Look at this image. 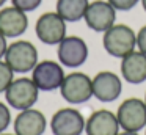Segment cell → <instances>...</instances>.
I'll list each match as a JSON object with an SVG mask.
<instances>
[{
    "label": "cell",
    "mask_w": 146,
    "mask_h": 135,
    "mask_svg": "<svg viewBox=\"0 0 146 135\" xmlns=\"http://www.w3.org/2000/svg\"><path fill=\"white\" fill-rule=\"evenodd\" d=\"M116 118L119 127L127 132H140L146 127V102L138 97H129L118 107Z\"/></svg>",
    "instance_id": "cell-5"
},
{
    "label": "cell",
    "mask_w": 146,
    "mask_h": 135,
    "mask_svg": "<svg viewBox=\"0 0 146 135\" xmlns=\"http://www.w3.org/2000/svg\"><path fill=\"white\" fill-rule=\"evenodd\" d=\"M108 2L111 3V6H113L116 11H129V9H132L140 0H108Z\"/></svg>",
    "instance_id": "cell-20"
},
{
    "label": "cell",
    "mask_w": 146,
    "mask_h": 135,
    "mask_svg": "<svg viewBox=\"0 0 146 135\" xmlns=\"http://www.w3.org/2000/svg\"><path fill=\"white\" fill-rule=\"evenodd\" d=\"M7 47H8V44H7V38L3 36V35L0 33V60L5 57V52H7Z\"/></svg>",
    "instance_id": "cell-22"
},
{
    "label": "cell",
    "mask_w": 146,
    "mask_h": 135,
    "mask_svg": "<svg viewBox=\"0 0 146 135\" xmlns=\"http://www.w3.org/2000/svg\"><path fill=\"white\" fill-rule=\"evenodd\" d=\"M50 129L54 135H82L85 130V118L76 108H60L52 116Z\"/></svg>",
    "instance_id": "cell-9"
},
{
    "label": "cell",
    "mask_w": 146,
    "mask_h": 135,
    "mask_svg": "<svg viewBox=\"0 0 146 135\" xmlns=\"http://www.w3.org/2000/svg\"><path fill=\"white\" fill-rule=\"evenodd\" d=\"M13 80H14V71L7 65V61L0 60V93H5Z\"/></svg>",
    "instance_id": "cell-17"
},
{
    "label": "cell",
    "mask_w": 146,
    "mask_h": 135,
    "mask_svg": "<svg viewBox=\"0 0 146 135\" xmlns=\"http://www.w3.org/2000/svg\"><path fill=\"white\" fill-rule=\"evenodd\" d=\"M145 102H146V96H145Z\"/></svg>",
    "instance_id": "cell-27"
},
{
    "label": "cell",
    "mask_w": 146,
    "mask_h": 135,
    "mask_svg": "<svg viewBox=\"0 0 146 135\" xmlns=\"http://www.w3.org/2000/svg\"><path fill=\"white\" fill-rule=\"evenodd\" d=\"M39 97V90L35 85L32 78L21 77L14 78L10 83V86L5 91V99H7L8 105H11L16 110H27L32 108Z\"/></svg>",
    "instance_id": "cell-3"
},
{
    "label": "cell",
    "mask_w": 146,
    "mask_h": 135,
    "mask_svg": "<svg viewBox=\"0 0 146 135\" xmlns=\"http://www.w3.org/2000/svg\"><path fill=\"white\" fill-rule=\"evenodd\" d=\"M5 3H7V0H0V6H3Z\"/></svg>",
    "instance_id": "cell-25"
},
{
    "label": "cell",
    "mask_w": 146,
    "mask_h": 135,
    "mask_svg": "<svg viewBox=\"0 0 146 135\" xmlns=\"http://www.w3.org/2000/svg\"><path fill=\"white\" fill-rule=\"evenodd\" d=\"M123 91L119 75L111 71H101L93 78V96L101 102H113Z\"/></svg>",
    "instance_id": "cell-11"
},
{
    "label": "cell",
    "mask_w": 146,
    "mask_h": 135,
    "mask_svg": "<svg viewBox=\"0 0 146 135\" xmlns=\"http://www.w3.org/2000/svg\"><path fill=\"white\" fill-rule=\"evenodd\" d=\"M13 126L16 135H42L47 127V119L39 110L27 108L19 112Z\"/></svg>",
    "instance_id": "cell-13"
},
{
    "label": "cell",
    "mask_w": 146,
    "mask_h": 135,
    "mask_svg": "<svg viewBox=\"0 0 146 135\" xmlns=\"http://www.w3.org/2000/svg\"><path fill=\"white\" fill-rule=\"evenodd\" d=\"M3 58L14 72L24 74L33 71V68L38 65V49L30 41L21 39L7 47Z\"/></svg>",
    "instance_id": "cell-2"
},
{
    "label": "cell",
    "mask_w": 146,
    "mask_h": 135,
    "mask_svg": "<svg viewBox=\"0 0 146 135\" xmlns=\"http://www.w3.org/2000/svg\"><path fill=\"white\" fill-rule=\"evenodd\" d=\"M118 135H140L138 132H127V130H124V132H121V134H118Z\"/></svg>",
    "instance_id": "cell-23"
},
{
    "label": "cell",
    "mask_w": 146,
    "mask_h": 135,
    "mask_svg": "<svg viewBox=\"0 0 146 135\" xmlns=\"http://www.w3.org/2000/svg\"><path fill=\"white\" fill-rule=\"evenodd\" d=\"M32 80L39 91H54L61 86L64 80V71L61 63L54 60L39 61L32 71Z\"/></svg>",
    "instance_id": "cell-7"
},
{
    "label": "cell",
    "mask_w": 146,
    "mask_h": 135,
    "mask_svg": "<svg viewBox=\"0 0 146 135\" xmlns=\"http://www.w3.org/2000/svg\"><path fill=\"white\" fill-rule=\"evenodd\" d=\"M83 19H85L88 28L98 31V33H104L115 25L116 9L111 6L108 0H94L88 5Z\"/></svg>",
    "instance_id": "cell-8"
},
{
    "label": "cell",
    "mask_w": 146,
    "mask_h": 135,
    "mask_svg": "<svg viewBox=\"0 0 146 135\" xmlns=\"http://www.w3.org/2000/svg\"><path fill=\"white\" fill-rule=\"evenodd\" d=\"M102 44H104V49L108 55L115 57V58H123L127 53L135 50L137 35L129 25L115 24L107 31H104Z\"/></svg>",
    "instance_id": "cell-1"
},
{
    "label": "cell",
    "mask_w": 146,
    "mask_h": 135,
    "mask_svg": "<svg viewBox=\"0 0 146 135\" xmlns=\"http://www.w3.org/2000/svg\"><path fill=\"white\" fill-rule=\"evenodd\" d=\"M137 47L140 52L146 55V25L140 28V31L137 33Z\"/></svg>",
    "instance_id": "cell-21"
},
{
    "label": "cell",
    "mask_w": 146,
    "mask_h": 135,
    "mask_svg": "<svg viewBox=\"0 0 146 135\" xmlns=\"http://www.w3.org/2000/svg\"><path fill=\"white\" fill-rule=\"evenodd\" d=\"M35 31L41 43L58 46L66 38V21L57 11H47L38 17Z\"/></svg>",
    "instance_id": "cell-6"
},
{
    "label": "cell",
    "mask_w": 146,
    "mask_h": 135,
    "mask_svg": "<svg viewBox=\"0 0 146 135\" xmlns=\"http://www.w3.org/2000/svg\"><path fill=\"white\" fill-rule=\"evenodd\" d=\"M60 93L63 99L72 105L88 102L93 97V78L83 72H71L64 75Z\"/></svg>",
    "instance_id": "cell-4"
},
{
    "label": "cell",
    "mask_w": 146,
    "mask_h": 135,
    "mask_svg": "<svg viewBox=\"0 0 146 135\" xmlns=\"http://www.w3.org/2000/svg\"><path fill=\"white\" fill-rule=\"evenodd\" d=\"M41 2H42V0H11L13 6L22 9L24 13H29V11L36 9L39 5H41Z\"/></svg>",
    "instance_id": "cell-18"
},
{
    "label": "cell",
    "mask_w": 146,
    "mask_h": 135,
    "mask_svg": "<svg viewBox=\"0 0 146 135\" xmlns=\"http://www.w3.org/2000/svg\"><path fill=\"white\" fill-rule=\"evenodd\" d=\"M86 135H118L119 134V122L113 112L110 110H96L85 121Z\"/></svg>",
    "instance_id": "cell-14"
},
{
    "label": "cell",
    "mask_w": 146,
    "mask_h": 135,
    "mask_svg": "<svg viewBox=\"0 0 146 135\" xmlns=\"http://www.w3.org/2000/svg\"><path fill=\"white\" fill-rule=\"evenodd\" d=\"M29 28V17L22 9L7 6L0 9V33L5 38H17Z\"/></svg>",
    "instance_id": "cell-12"
},
{
    "label": "cell",
    "mask_w": 146,
    "mask_h": 135,
    "mask_svg": "<svg viewBox=\"0 0 146 135\" xmlns=\"http://www.w3.org/2000/svg\"><path fill=\"white\" fill-rule=\"evenodd\" d=\"M145 135H146V132H145Z\"/></svg>",
    "instance_id": "cell-28"
},
{
    "label": "cell",
    "mask_w": 146,
    "mask_h": 135,
    "mask_svg": "<svg viewBox=\"0 0 146 135\" xmlns=\"http://www.w3.org/2000/svg\"><path fill=\"white\" fill-rule=\"evenodd\" d=\"M140 2H141V6H143V9L146 11V0H140Z\"/></svg>",
    "instance_id": "cell-24"
},
{
    "label": "cell",
    "mask_w": 146,
    "mask_h": 135,
    "mask_svg": "<svg viewBox=\"0 0 146 135\" xmlns=\"http://www.w3.org/2000/svg\"><path fill=\"white\" fill-rule=\"evenodd\" d=\"M10 124H11V112L8 108V105L0 102V134L7 130Z\"/></svg>",
    "instance_id": "cell-19"
},
{
    "label": "cell",
    "mask_w": 146,
    "mask_h": 135,
    "mask_svg": "<svg viewBox=\"0 0 146 135\" xmlns=\"http://www.w3.org/2000/svg\"><path fill=\"white\" fill-rule=\"evenodd\" d=\"M88 5V0H57L55 11L66 22H77L83 19Z\"/></svg>",
    "instance_id": "cell-16"
},
{
    "label": "cell",
    "mask_w": 146,
    "mask_h": 135,
    "mask_svg": "<svg viewBox=\"0 0 146 135\" xmlns=\"http://www.w3.org/2000/svg\"><path fill=\"white\" fill-rule=\"evenodd\" d=\"M0 135H16V134H0Z\"/></svg>",
    "instance_id": "cell-26"
},
{
    "label": "cell",
    "mask_w": 146,
    "mask_h": 135,
    "mask_svg": "<svg viewBox=\"0 0 146 135\" xmlns=\"http://www.w3.org/2000/svg\"><path fill=\"white\" fill-rule=\"evenodd\" d=\"M121 74L124 80L132 85L143 83L146 80V55L140 50H133L123 57Z\"/></svg>",
    "instance_id": "cell-15"
},
{
    "label": "cell",
    "mask_w": 146,
    "mask_h": 135,
    "mask_svg": "<svg viewBox=\"0 0 146 135\" xmlns=\"http://www.w3.org/2000/svg\"><path fill=\"white\" fill-rule=\"evenodd\" d=\"M58 60L66 68H79L88 58V46L79 36H66L57 50Z\"/></svg>",
    "instance_id": "cell-10"
}]
</instances>
